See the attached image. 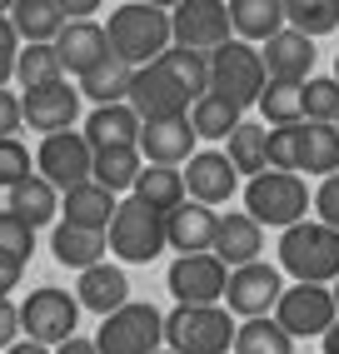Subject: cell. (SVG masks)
Returning a JSON list of instances; mask_svg holds the SVG:
<instances>
[{
  "instance_id": "1",
  "label": "cell",
  "mask_w": 339,
  "mask_h": 354,
  "mask_svg": "<svg viewBox=\"0 0 339 354\" xmlns=\"http://www.w3.org/2000/svg\"><path fill=\"white\" fill-rule=\"evenodd\" d=\"M110 55H120L125 65H155L170 45H175V30H170V10H155L145 0H130V6L110 10Z\"/></svg>"
},
{
  "instance_id": "2",
  "label": "cell",
  "mask_w": 339,
  "mask_h": 354,
  "mask_svg": "<svg viewBox=\"0 0 339 354\" xmlns=\"http://www.w3.org/2000/svg\"><path fill=\"white\" fill-rule=\"evenodd\" d=\"M280 265L300 285H334L339 279V230L320 220H300L280 234Z\"/></svg>"
},
{
  "instance_id": "3",
  "label": "cell",
  "mask_w": 339,
  "mask_h": 354,
  "mask_svg": "<svg viewBox=\"0 0 339 354\" xmlns=\"http://www.w3.org/2000/svg\"><path fill=\"white\" fill-rule=\"evenodd\" d=\"M239 324L225 304H175L165 315V349L175 354H230Z\"/></svg>"
},
{
  "instance_id": "4",
  "label": "cell",
  "mask_w": 339,
  "mask_h": 354,
  "mask_svg": "<svg viewBox=\"0 0 339 354\" xmlns=\"http://www.w3.org/2000/svg\"><path fill=\"white\" fill-rule=\"evenodd\" d=\"M264 85H270L264 55L250 40H225L220 50L210 55V95H225V100H235L239 110H245V105H259Z\"/></svg>"
},
{
  "instance_id": "5",
  "label": "cell",
  "mask_w": 339,
  "mask_h": 354,
  "mask_svg": "<svg viewBox=\"0 0 339 354\" xmlns=\"http://www.w3.org/2000/svg\"><path fill=\"white\" fill-rule=\"evenodd\" d=\"M245 215H255L259 225H275V230L300 225V220H309V185L300 175L264 170L245 185Z\"/></svg>"
},
{
  "instance_id": "6",
  "label": "cell",
  "mask_w": 339,
  "mask_h": 354,
  "mask_svg": "<svg viewBox=\"0 0 339 354\" xmlns=\"http://www.w3.org/2000/svg\"><path fill=\"white\" fill-rule=\"evenodd\" d=\"M165 344V315L155 304H120L115 315L100 319V335H95V349L100 354H160Z\"/></svg>"
},
{
  "instance_id": "7",
  "label": "cell",
  "mask_w": 339,
  "mask_h": 354,
  "mask_svg": "<svg viewBox=\"0 0 339 354\" xmlns=\"http://www.w3.org/2000/svg\"><path fill=\"white\" fill-rule=\"evenodd\" d=\"M105 234H110V254L125 259V265H150V259L170 245L165 240V215H155V209L140 205L135 195L120 200V209H115V220H110Z\"/></svg>"
},
{
  "instance_id": "8",
  "label": "cell",
  "mask_w": 339,
  "mask_h": 354,
  "mask_svg": "<svg viewBox=\"0 0 339 354\" xmlns=\"http://www.w3.org/2000/svg\"><path fill=\"white\" fill-rule=\"evenodd\" d=\"M75 324H80V299L55 290V285L35 290L26 304H20V335L35 339V344L60 349L65 339H75Z\"/></svg>"
},
{
  "instance_id": "9",
  "label": "cell",
  "mask_w": 339,
  "mask_h": 354,
  "mask_svg": "<svg viewBox=\"0 0 339 354\" xmlns=\"http://www.w3.org/2000/svg\"><path fill=\"white\" fill-rule=\"evenodd\" d=\"M170 30H175V45H185V50L214 55L225 40H235L230 0H180L170 10Z\"/></svg>"
},
{
  "instance_id": "10",
  "label": "cell",
  "mask_w": 339,
  "mask_h": 354,
  "mask_svg": "<svg viewBox=\"0 0 339 354\" xmlns=\"http://www.w3.org/2000/svg\"><path fill=\"white\" fill-rule=\"evenodd\" d=\"M95 170V145L85 140V130H55V135H45L40 140V150H35V175H45L55 185V190H75V185H85Z\"/></svg>"
},
{
  "instance_id": "11",
  "label": "cell",
  "mask_w": 339,
  "mask_h": 354,
  "mask_svg": "<svg viewBox=\"0 0 339 354\" xmlns=\"http://www.w3.org/2000/svg\"><path fill=\"white\" fill-rule=\"evenodd\" d=\"M275 319L289 329V339H324L329 329L339 324V310H334V290L329 285H295L284 290L280 304H275Z\"/></svg>"
},
{
  "instance_id": "12",
  "label": "cell",
  "mask_w": 339,
  "mask_h": 354,
  "mask_svg": "<svg viewBox=\"0 0 339 354\" xmlns=\"http://www.w3.org/2000/svg\"><path fill=\"white\" fill-rule=\"evenodd\" d=\"M190 90L175 80V70H165L160 60L155 65H140L135 80H130V110L140 120H175V115H190Z\"/></svg>"
},
{
  "instance_id": "13",
  "label": "cell",
  "mask_w": 339,
  "mask_h": 354,
  "mask_svg": "<svg viewBox=\"0 0 339 354\" xmlns=\"http://www.w3.org/2000/svg\"><path fill=\"white\" fill-rule=\"evenodd\" d=\"M175 304H225V285H230V270L220 254H180L165 274Z\"/></svg>"
},
{
  "instance_id": "14",
  "label": "cell",
  "mask_w": 339,
  "mask_h": 354,
  "mask_svg": "<svg viewBox=\"0 0 339 354\" xmlns=\"http://www.w3.org/2000/svg\"><path fill=\"white\" fill-rule=\"evenodd\" d=\"M284 285H280V270L255 259V265H239L230 270V285H225V310L239 319H259V315H275Z\"/></svg>"
},
{
  "instance_id": "15",
  "label": "cell",
  "mask_w": 339,
  "mask_h": 354,
  "mask_svg": "<svg viewBox=\"0 0 339 354\" xmlns=\"http://www.w3.org/2000/svg\"><path fill=\"white\" fill-rule=\"evenodd\" d=\"M80 85L55 80V85H40L20 95V110H26V125L40 135H55V130H75V115H80Z\"/></svg>"
},
{
  "instance_id": "16",
  "label": "cell",
  "mask_w": 339,
  "mask_h": 354,
  "mask_svg": "<svg viewBox=\"0 0 339 354\" xmlns=\"http://www.w3.org/2000/svg\"><path fill=\"white\" fill-rule=\"evenodd\" d=\"M235 185H239V170L230 165V155L225 150H195L190 155V165H185V190H190V200H200V205H225V200H235Z\"/></svg>"
},
{
  "instance_id": "17",
  "label": "cell",
  "mask_w": 339,
  "mask_h": 354,
  "mask_svg": "<svg viewBox=\"0 0 339 354\" xmlns=\"http://www.w3.org/2000/svg\"><path fill=\"white\" fill-rule=\"evenodd\" d=\"M200 135L195 125H190V115H175V120H145L140 125V155L145 165H190V155H195Z\"/></svg>"
},
{
  "instance_id": "18",
  "label": "cell",
  "mask_w": 339,
  "mask_h": 354,
  "mask_svg": "<svg viewBox=\"0 0 339 354\" xmlns=\"http://www.w3.org/2000/svg\"><path fill=\"white\" fill-rule=\"evenodd\" d=\"M214 234H220V215L200 200H185L175 215H165V240L175 254H210Z\"/></svg>"
},
{
  "instance_id": "19",
  "label": "cell",
  "mask_w": 339,
  "mask_h": 354,
  "mask_svg": "<svg viewBox=\"0 0 339 354\" xmlns=\"http://www.w3.org/2000/svg\"><path fill=\"white\" fill-rule=\"evenodd\" d=\"M55 55L65 65V75H90V70L110 55V35H105L100 20H70L55 35Z\"/></svg>"
},
{
  "instance_id": "20",
  "label": "cell",
  "mask_w": 339,
  "mask_h": 354,
  "mask_svg": "<svg viewBox=\"0 0 339 354\" xmlns=\"http://www.w3.org/2000/svg\"><path fill=\"white\" fill-rule=\"evenodd\" d=\"M264 75L270 80H289V85H304L314 75V40L300 30H280L275 40H264Z\"/></svg>"
},
{
  "instance_id": "21",
  "label": "cell",
  "mask_w": 339,
  "mask_h": 354,
  "mask_svg": "<svg viewBox=\"0 0 339 354\" xmlns=\"http://www.w3.org/2000/svg\"><path fill=\"white\" fill-rule=\"evenodd\" d=\"M75 299L80 310H95V315H115L120 304H130V279L120 265H110V259H100V265L80 270V285H75Z\"/></svg>"
},
{
  "instance_id": "22",
  "label": "cell",
  "mask_w": 339,
  "mask_h": 354,
  "mask_svg": "<svg viewBox=\"0 0 339 354\" xmlns=\"http://www.w3.org/2000/svg\"><path fill=\"white\" fill-rule=\"evenodd\" d=\"M225 259V270H239V265H255L264 254V225L255 215H220V234H214V250Z\"/></svg>"
},
{
  "instance_id": "23",
  "label": "cell",
  "mask_w": 339,
  "mask_h": 354,
  "mask_svg": "<svg viewBox=\"0 0 339 354\" xmlns=\"http://www.w3.org/2000/svg\"><path fill=\"white\" fill-rule=\"evenodd\" d=\"M51 254L60 259L65 270H90V265H100V259L110 254V234H105V230H80V225L55 220V230H51Z\"/></svg>"
},
{
  "instance_id": "24",
  "label": "cell",
  "mask_w": 339,
  "mask_h": 354,
  "mask_svg": "<svg viewBox=\"0 0 339 354\" xmlns=\"http://www.w3.org/2000/svg\"><path fill=\"white\" fill-rule=\"evenodd\" d=\"M115 209H120V200L105 190V185H95V180H85V185H75V190L60 195V220L80 225V230H110Z\"/></svg>"
},
{
  "instance_id": "25",
  "label": "cell",
  "mask_w": 339,
  "mask_h": 354,
  "mask_svg": "<svg viewBox=\"0 0 339 354\" xmlns=\"http://www.w3.org/2000/svg\"><path fill=\"white\" fill-rule=\"evenodd\" d=\"M140 115L130 110V100H120V105H95L85 115V140L95 150H105V145H140Z\"/></svg>"
},
{
  "instance_id": "26",
  "label": "cell",
  "mask_w": 339,
  "mask_h": 354,
  "mask_svg": "<svg viewBox=\"0 0 339 354\" xmlns=\"http://www.w3.org/2000/svg\"><path fill=\"white\" fill-rule=\"evenodd\" d=\"M130 195H135L140 205H150L155 215H175V209L190 200V190H185V170H175V165H145Z\"/></svg>"
},
{
  "instance_id": "27",
  "label": "cell",
  "mask_w": 339,
  "mask_h": 354,
  "mask_svg": "<svg viewBox=\"0 0 339 354\" xmlns=\"http://www.w3.org/2000/svg\"><path fill=\"white\" fill-rule=\"evenodd\" d=\"M10 26H15V35L26 45H55V35L70 26V20L60 10V0H15Z\"/></svg>"
},
{
  "instance_id": "28",
  "label": "cell",
  "mask_w": 339,
  "mask_h": 354,
  "mask_svg": "<svg viewBox=\"0 0 339 354\" xmlns=\"http://www.w3.org/2000/svg\"><path fill=\"white\" fill-rule=\"evenodd\" d=\"M230 26L235 40H275L284 30V6L280 0H230Z\"/></svg>"
},
{
  "instance_id": "29",
  "label": "cell",
  "mask_w": 339,
  "mask_h": 354,
  "mask_svg": "<svg viewBox=\"0 0 339 354\" xmlns=\"http://www.w3.org/2000/svg\"><path fill=\"white\" fill-rule=\"evenodd\" d=\"M140 170H145L140 145H105V150H95V170H90V180L105 185L110 195H120V190H135Z\"/></svg>"
},
{
  "instance_id": "30",
  "label": "cell",
  "mask_w": 339,
  "mask_h": 354,
  "mask_svg": "<svg viewBox=\"0 0 339 354\" xmlns=\"http://www.w3.org/2000/svg\"><path fill=\"white\" fill-rule=\"evenodd\" d=\"M130 80H135V65H125L120 55H105L90 75H80V95L95 105H120L130 100Z\"/></svg>"
},
{
  "instance_id": "31",
  "label": "cell",
  "mask_w": 339,
  "mask_h": 354,
  "mask_svg": "<svg viewBox=\"0 0 339 354\" xmlns=\"http://www.w3.org/2000/svg\"><path fill=\"white\" fill-rule=\"evenodd\" d=\"M6 209H15L20 220H30L35 230L40 225H51V220H60V190L45 175H30V180H20L15 190H10V205Z\"/></svg>"
},
{
  "instance_id": "32",
  "label": "cell",
  "mask_w": 339,
  "mask_h": 354,
  "mask_svg": "<svg viewBox=\"0 0 339 354\" xmlns=\"http://www.w3.org/2000/svg\"><path fill=\"white\" fill-rule=\"evenodd\" d=\"M230 165L239 175H264L270 170V125H255V120H239L235 125V135H230Z\"/></svg>"
},
{
  "instance_id": "33",
  "label": "cell",
  "mask_w": 339,
  "mask_h": 354,
  "mask_svg": "<svg viewBox=\"0 0 339 354\" xmlns=\"http://www.w3.org/2000/svg\"><path fill=\"white\" fill-rule=\"evenodd\" d=\"M230 354H295V339L275 315H259V319H239V335Z\"/></svg>"
},
{
  "instance_id": "34",
  "label": "cell",
  "mask_w": 339,
  "mask_h": 354,
  "mask_svg": "<svg viewBox=\"0 0 339 354\" xmlns=\"http://www.w3.org/2000/svg\"><path fill=\"white\" fill-rule=\"evenodd\" d=\"M300 175H339V130L304 120V145H300Z\"/></svg>"
},
{
  "instance_id": "35",
  "label": "cell",
  "mask_w": 339,
  "mask_h": 354,
  "mask_svg": "<svg viewBox=\"0 0 339 354\" xmlns=\"http://www.w3.org/2000/svg\"><path fill=\"white\" fill-rule=\"evenodd\" d=\"M239 120H245V115H239V105L225 100V95H200L195 105H190V125H195L200 140H230Z\"/></svg>"
},
{
  "instance_id": "36",
  "label": "cell",
  "mask_w": 339,
  "mask_h": 354,
  "mask_svg": "<svg viewBox=\"0 0 339 354\" xmlns=\"http://www.w3.org/2000/svg\"><path fill=\"white\" fill-rule=\"evenodd\" d=\"M280 6H284V26L309 40L339 30V0H280Z\"/></svg>"
},
{
  "instance_id": "37",
  "label": "cell",
  "mask_w": 339,
  "mask_h": 354,
  "mask_svg": "<svg viewBox=\"0 0 339 354\" xmlns=\"http://www.w3.org/2000/svg\"><path fill=\"white\" fill-rule=\"evenodd\" d=\"M15 80L26 85V90H40V85L65 80V65H60V55H55V45H20Z\"/></svg>"
},
{
  "instance_id": "38",
  "label": "cell",
  "mask_w": 339,
  "mask_h": 354,
  "mask_svg": "<svg viewBox=\"0 0 339 354\" xmlns=\"http://www.w3.org/2000/svg\"><path fill=\"white\" fill-rule=\"evenodd\" d=\"M259 115L270 125H304V85L289 80H270L259 95Z\"/></svg>"
},
{
  "instance_id": "39",
  "label": "cell",
  "mask_w": 339,
  "mask_h": 354,
  "mask_svg": "<svg viewBox=\"0 0 339 354\" xmlns=\"http://www.w3.org/2000/svg\"><path fill=\"white\" fill-rule=\"evenodd\" d=\"M160 65H165V70H175V80L190 90V100L210 95V55L185 50V45H170V50L160 55Z\"/></svg>"
},
{
  "instance_id": "40",
  "label": "cell",
  "mask_w": 339,
  "mask_h": 354,
  "mask_svg": "<svg viewBox=\"0 0 339 354\" xmlns=\"http://www.w3.org/2000/svg\"><path fill=\"white\" fill-rule=\"evenodd\" d=\"M304 120H314V125L339 120V80L334 75H309L304 80Z\"/></svg>"
},
{
  "instance_id": "41",
  "label": "cell",
  "mask_w": 339,
  "mask_h": 354,
  "mask_svg": "<svg viewBox=\"0 0 339 354\" xmlns=\"http://www.w3.org/2000/svg\"><path fill=\"white\" fill-rule=\"evenodd\" d=\"M0 254H6V259H20V265L35 254V225L20 220L15 209H0Z\"/></svg>"
},
{
  "instance_id": "42",
  "label": "cell",
  "mask_w": 339,
  "mask_h": 354,
  "mask_svg": "<svg viewBox=\"0 0 339 354\" xmlns=\"http://www.w3.org/2000/svg\"><path fill=\"white\" fill-rule=\"evenodd\" d=\"M300 145H304V125H270V170L300 175Z\"/></svg>"
},
{
  "instance_id": "43",
  "label": "cell",
  "mask_w": 339,
  "mask_h": 354,
  "mask_svg": "<svg viewBox=\"0 0 339 354\" xmlns=\"http://www.w3.org/2000/svg\"><path fill=\"white\" fill-rule=\"evenodd\" d=\"M35 175V165H30V145L20 135L10 140H0V190H15L20 180H30Z\"/></svg>"
},
{
  "instance_id": "44",
  "label": "cell",
  "mask_w": 339,
  "mask_h": 354,
  "mask_svg": "<svg viewBox=\"0 0 339 354\" xmlns=\"http://www.w3.org/2000/svg\"><path fill=\"white\" fill-rule=\"evenodd\" d=\"M314 220L339 230V175H324L320 190H314Z\"/></svg>"
},
{
  "instance_id": "45",
  "label": "cell",
  "mask_w": 339,
  "mask_h": 354,
  "mask_svg": "<svg viewBox=\"0 0 339 354\" xmlns=\"http://www.w3.org/2000/svg\"><path fill=\"white\" fill-rule=\"evenodd\" d=\"M15 60H20V35L10 26V15H0V85L15 75Z\"/></svg>"
},
{
  "instance_id": "46",
  "label": "cell",
  "mask_w": 339,
  "mask_h": 354,
  "mask_svg": "<svg viewBox=\"0 0 339 354\" xmlns=\"http://www.w3.org/2000/svg\"><path fill=\"white\" fill-rule=\"evenodd\" d=\"M20 125H26V110H20V95H10V90L0 85V140H10Z\"/></svg>"
},
{
  "instance_id": "47",
  "label": "cell",
  "mask_w": 339,
  "mask_h": 354,
  "mask_svg": "<svg viewBox=\"0 0 339 354\" xmlns=\"http://www.w3.org/2000/svg\"><path fill=\"white\" fill-rule=\"evenodd\" d=\"M20 339V304L10 295H0V354Z\"/></svg>"
},
{
  "instance_id": "48",
  "label": "cell",
  "mask_w": 339,
  "mask_h": 354,
  "mask_svg": "<svg viewBox=\"0 0 339 354\" xmlns=\"http://www.w3.org/2000/svg\"><path fill=\"white\" fill-rule=\"evenodd\" d=\"M20 274H26V265L0 254V295H10V290H15V285H20Z\"/></svg>"
},
{
  "instance_id": "49",
  "label": "cell",
  "mask_w": 339,
  "mask_h": 354,
  "mask_svg": "<svg viewBox=\"0 0 339 354\" xmlns=\"http://www.w3.org/2000/svg\"><path fill=\"white\" fill-rule=\"evenodd\" d=\"M60 10H65V20H90L100 10V0H60Z\"/></svg>"
},
{
  "instance_id": "50",
  "label": "cell",
  "mask_w": 339,
  "mask_h": 354,
  "mask_svg": "<svg viewBox=\"0 0 339 354\" xmlns=\"http://www.w3.org/2000/svg\"><path fill=\"white\" fill-rule=\"evenodd\" d=\"M55 354H100V349H95V339H80V335H75V339H65Z\"/></svg>"
},
{
  "instance_id": "51",
  "label": "cell",
  "mask_w": 339,
  "mask_h": 354,
  "mask_svg": "<svg viewBox=\"0 0 339 354\" xmlns=\"http://www.w3.org/2000/svg\"><path fill=\"white\" fill-rule=\"evenodd\" d=\"M6 354H55V349H51V344H35V339H15Z\"/></svg>"
},
{
  "instance_id": "52",
  "label": "cell",
  "mask_w": 339,
  "mask_h": 354,
  "mask_svg": "<svg viewBox=\"0 0 339 354\" xmlns=\"http://www.w3.org/2000/svg\"><path fill=\"white\" fill-rule=\"evenodd\" d=\"M324 354H339V324H334L329 335H324Z\"/></svg>"
},
{
  "instance_id": "53",
  "label": "cell",
  "mask_w": 339,
  "mask_h": 354,
  "mask_svg": "<svg viewBox=\"0 0 339 354\" xmlns=\"http://www.w3.org/2000/svg\"><path fill=\"white\" fill-rule=\"evenodd\" d=\"M145 6H155V10H175L180 0H145Z\"/></svg>"
},
{
  "instance_id": "54",
  "label": "cell",
  "mask_w": 339,
  "mask_h": 354,
  "mask_svg": "<svg viewBox=\"0 0 339 354\" xmlns=\"http://www.w3.org/2000/svg\"><path fill=\"white\" fill-rule=\"evenodd\" d=\"M15 10V0H0V15H10Z\"/></svg>"
},
{
  "instance_id": "55",
  "label": "cell",
  "mask_w": 339,
  "mask_h": 354,
  "mask_svg": "<svg viewBox=\"0 0 339 354\" xmlns=\"http://www.w3.org/2000/svg\"><path fill=\"white\" fill-rule=\"evenodd\" d=\"M329 290H334V310H339V279H334V285H329Z\"/></svg>"
},
{
  "instance_id": "56",
  "label": "cell",
  "mask_w": 339,
  "mask_h": 354,
  "mask_svg": "<svg viewBox=\"0 0 339 354\" xmlns=\"http://www.w3.org/2000/svg\"><path fill=\"white\" fill-rule=\"evenodd\" d=\"M334 80H339V55H334Z\"/></svg>"
},
{
  "instance_id": "57",
  "label": "cell",
  "mask_w": 339,
  "mask_h": 354,
  "mask_svg": "<svg viewBox=\"0 0 339 354\" xmlns=\"http://www.w3.org/2000/svg\"><path fill=\"white\" fill-rule=\"evenodd\" d=\"M160 354H175V349H160Z\"/></svg>"
},
{
  "instance_id": "58",
  "label": "cell",
  "mask_w": 339,
  "mask_h": 354,
  "mask_svg": "<svg viewBox=\"0 0 339 354\" xmlns=\"http://www.w3.org/2000/svg\"><path fill=\"white\" fill-rule=\"evenodd\" d=\"M334 130H339V120H334Z\"/></svg>"
}]
</instances>
